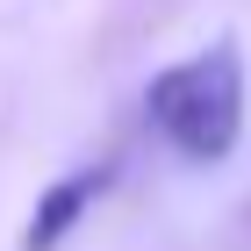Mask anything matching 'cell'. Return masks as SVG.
Here are the masks:
<instances>
[{"mask_svg":"<svg viewBox=\"0 0 251 251\" xmlns=\"http://www.w3.org/2000/svg\"><path fill=\"white\" fill-rule=\"evenodd\" d=\"M244 50L237 36H215L208 50L151 72L144 86V122L173 144L187 165H223L244 136Z\"/></svg>","mask_w":251,"mask_h":251,"instance_id":"obj_1","label":"cell"},{"mask_svg":"<svg viewBox=\"0 0 251 251\" xmlns=\"http://www.w3.org/2000/svg\"><path fill=\"white\" fill-rule=\"evenodd\" d=\"M115 187V158H94V165H72L65 179H50V187L36 194V215L22 223V251H58L65 237L94 215V201Z\"/></svg>","mask_w":251,"mask_h":251,"instance_id":"obj_2","label":"cell"}]
</instances>
